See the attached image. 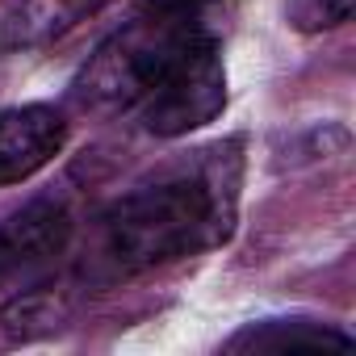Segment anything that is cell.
Here are the masks:
<instances>
[{"mask_svg": "<svg viewBox=\"0 0 356 356\" xmlns=\"http://www.w3.org/2000/svg\"><path fill=\"white\" fill-rule=\"evenodd\" d=\"M352 5L356 0H289L285 17L302 34H327V30H339L343 22H352Z\"/></svg>", "mask_w": 356, "mask_h": 356, "instance_id": "obj_7", "label": "cell"}, {"mask_svg": "<svg viewBox=\"0 0 356 356\" xmlns=\"http://www.w3.org/2000/svg\"><path fill=\"white\" fill-rule=\"evenodd\" d=\"M239 218V147H210L185 168L134 185L97 218L92 268L105 277H138L202 256L231 239Z\"/></svg>", "mask_w": 356, "mask_h": 356, "instance_id": "obj_2", "label": "cell"}, {"mask_svg": "<svg viewBox=\"0 0 356 356\" xmlns=\"http://www.w3.org/2000/svg\"><path fill=\"white\" fill-rule=\"evenodd\" d=\"M113 0H13V9L0 22V47L5 51H42L88 17H97Z\"/></svg>", "mask_w": 356, "mask_h": 356, "instance_id": "obj_5", "label": "cell"}, {"mask_svg": "<svg viewBox=\"0 0 356 356\" xmlns=\"http://www.w3.org/2000/svg\"><path fill=\"white\" fill-rule=\"evenodd\" d=\"M76 97L101 113H134L147 134L181 138L227 109V59L202 9L159 5L113 30L76 80Z\"/></svg>", "mask_w": 356, "mask_h": 356, "instance_id": "obj_1", "label": "cell"}, {"mask_svg": "<svg viewBox=\"0 0 356 356\" xmlns=\"http://www.w3.org/2000/svg\"><path fill=\"white\" fill-rule=\"evenodd\" d=\"M67 147V118L55 105L0 109V189L22 185Z\"/></svg>", "mask_w": 356, "mask_h": 356, "instance_id": "obj_4", "label": "cell"}, {"mask_svg": "<svg viewBox=\"0 0 356 356\" xmlns=\"http://www.w3.org/2000/svg\"><path fill=\"white\" fill-rule=\"evenodd\" d=\"M159 5H185V9H206L214 0H159Z\"/></svg>", "mask_w": 356, "mask_h": 356, "instance_id": "obj_8", "label": "cell"}, {"mask_svg": "<svg viewBox=\"0 0 356 356\" xmlns=\"http://www.w3.org/2000/svg\"><path fill=\"white\" fill-rule=\"evenodd\" d=\"M72 239V214L59 202H34L0 222V289L34 281Z\"/></svg>", "mask_w": 356, "mask_h": 356, "instance_id": "obj_3", "label": "cell"}, {"mask_svg": "<svg viewBox=\"0 0 356 356\" xmlns=\"http://www.w3.org/2000/svg\"><path fill=\"white\" fill-rule=\"evenodd\" d=\"M352 335L314 318H264L227 339V352H348Z\"/></svg>", "mask_w": 356, "mask_h": 356, "instance_id": "obj_6", "label": "cell"}]
</instances>
